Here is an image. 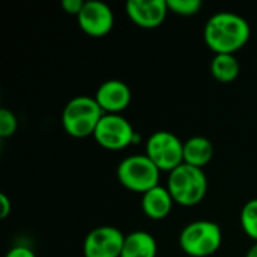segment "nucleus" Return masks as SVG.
<instances>
[{
	"mask_svg": "<svg viewBox=\"0 0 257 257\" xmlns=\"http://www.w3.org/2000/svg\"><path fill=\"white\" fill-rule=\"evenodd\" d=\"M223 241L217 223L199 220L187 224L179 235V245L188 257H209L218 251Z\"/></svg>",
	"mask_w": 257,
	"mask_h": 257,
	"instance_id": "4",
	"label": "nucleus"
},
{
	"mask_svg": "<svg viewBox=\"0 0 257 257\" xmlns=\"http://www.w3.org/2000/svg\"><path fill=\"white\" fill-rule=\"evenodd\" d=\"M241 224L244 232L257 242V199L244 205L241 211Z\"/></svg>",
	"mask_w": 257,
	"mask_h": 257,
	"instance_id": "16",
	"label": "nucleus"
},
{
	"mask_svg": "<svg viewBox=\"0 0 257 257\" xmlns=\"http://www.w3.org/2000/svg\"><path fill=\"white\" fill-rule=\"evenodd\" d=\"M105 113L99 107L95 96H75L63 108L62 125L65 131L77 139L95 134V130Z\"/></svg>",
	"mask_w": 257,
	"mask_h": 257,
	"instance_id": "2",
	"label": "nucleus"
},
{
	"mask_svg": "<svg viewBox=\"0 0 257 257\" xmlns=\"http://www.w3.org/2000/svg\"><path fill=\"white\" fill-rule=\"evenodd\" d=\"M241 71V65L235 54H215L211 62V74L221 83L233 81Z\"/></svg>",
	"mask_w": 257,
	"mask_h": 257,
	"instance_id": "15",
	"label": "nucleus"
},
{
	"mask_svg": "<svg viewBox=\"0 0 257 257\" xmlns=\"http://www.w3.org/2000/svg\"><path fill=\"white\" fill-rule=\"evenodd\" d=\"M80 29L90 36L107 35L114 24V15L111 8L99 0H89L84 3L81 12L77 17Z\"/></svg>",
	"mask_w": 257,
	"mask_h": 257,
	"instance_id": "9",
	"label": "nucleus"
},
{
	"mask_svg": "<svg viewBox=\"0 0 257 257\" xmlns=\"http://www.w3.org/2000/svg\"><path fill=\"white\" fill-rule=\"evenodd\" d=\"M155 238L143 230H136L125 236L120 257H157Z\"/></svg>",
	"mask_w": 257,
	"mask_h": 257,
	"instance_id": "14",
	"label": "nucleus"
},
{
	"mask_svg": "<svg viewBox=\"0 0 257 257\" xmlns=\"http://www.w3.org/2000/svg\"><path fill=\"white\" fill-rule=\"evenodd\" d=\"M203 38L215 54H235L250 38V24L235 12H217L205 24Z\"/></svg>",
	"mask_w": 257,
	"mask_h": 257,
	"instance_id": "1",
	"label": "nucleus"
},
{
	"mask_svg": "<svg viewBox=\"0 0 257 257\" xmlns=\"http://www.w3.org/2000/svg\"><path fill=\"white\" fill-rule=\"evenodd\" d=\"M125 235L113 226L93 229L84 239V257H120Z\"/></svg>",
	"mask_w": 257,
	"mask_h": 257,
	"instance_id": "8",
	"label": "nucleus"
},
{
	"mask_svg": "<svg viewBox=\"0 0 257 257\" xmlns=\"http://www.w3.org/2000/svg\"><path fill=\"white\" fill-rule=\"evenodd\" d=\"M173 202L170 191L166 187L157 185L143 194L142 209L151 220H164L170 214Z\"/></svg>",
	"mask_w": 257,
	"mask_h": 257,
	"instance_id": "12",
	"label": "nucleus"
},
{
	"mask_svg": "<svg viewBox=\"0 0 257 257\" xmlns=\"http://www.w3.org/2000/svg\"><path fill=\"white\" fill-rule=\"evenodd\" d=\"M84 3H86V2H83V0H63V2H62V8H63L68 14L77 15V17H78V14L81 12Z\"/></svg>",
	"mask_w": 257,
	"mask_h": 257,
	"instance_id": "19",
	"label": "nucleus"
},
{
	"mask_svg": "<svg viewBox=\"0 0 257 257\" xmlns=\"http://www.w3.org/2000/svg\"><path fill=\"white\" fill-rule=\"evenodd\" d=\"M5 257H36V254L24 245H17V247L11 248Z\"/></svg>",
	"mask_w": 257,
	"mask_h": 257,
	"instance_id": "20",
	"label": "nucleus"
},
{
	"mask_svg": "<svg viewBox=\"0 0 257 257\" xmlns=\"http://www.w3.org/2000/svg\"><path fill=\"white\" fill-rule=\"evenodd\" d=\"M160 169L148 155H131L122 160L117 166V179L119 182L137 193H146L158 185Z\"/></svg>",
	"mask_w": 257,
	"mask_h": 257,
	"instance_id": "5",
	"label": "nucleus"
},
{
	"mask_svg": "<svg viewBox=\"0 0 257 257\" xmlns=\"http://www.w3.org/2000/svg\"><path fill=\"white\" fill-rule=\"evenodd\" d=\"M17 126H18L17 116L8 108H2L0 110V137L8 139L14 136L17 131Z\"/></svg>",
	"mask_w": 257,
	"mask_h": 257,
	"instance_id": "18",
	"label": "nucleus"
},
{
	"mask_svg": "<svg viewBox=\"0 0 257 257\" xmlns=\"http://www.w3.org/2000/svg\"><path fill=\"white\" fill-rule=\"evenodd\" d=\"M245 257H257V242H254V244L250 247V250L247 251Z\"/></svg>",
	"mask_w": 257,
	"mask_h": 257,
	"instance_id": "22",
	"label": "nucleus"
},
{
	"mask_svg": "<svg viewBox=\"0 0 257 257\" xmlns=\"http://www.w3.org/2000/svg\"><path fill=\"white\" fill-rule=\"evenodd\" d=\"M214 155V146L209 139L194 136L184 143V163L203 169Z\"/></svg>",
	"mask_w": 257,
	"mask_h": 257,
	"instance_id": "13",
	"label": "nucleus"
},
{
	"mask_svg": "<svg viewBox=\"0 0 257 257\" xmlns=\"http://www.w3.org/2000/svg\"><path fill=\"white\" fill-rule=\"evenodd\" d=\"M167 6H169V11L178 15L190 17L200 11L202 2L200 0H167Z\"/></svg>",
	"mask_w": 257,
	"mask_h": 257,
	"instance_id": "17",
	"label": "nucleus"
},
{
	"mask_svg": "<svg viewBox=\"0 0 257 257\" xmlns=\"http://www.w3.org/2000/svg\"><path fill=\"white\" fill-rule=\"evenodd\" d=\"M95 99L105 114H119L130 105L131 90L120 80H107L98 87Z\"/></svg>",
	"mask_w": 257,
	"mask_h": 257,
	"instance_id": "11",
	"label": "nucleus"
},
{
	"mask_svg": "<svg viewBox=\"0 0 257 257\" xmlns=\"http://www.w3.org/2000/svg\"><path fill=\"white\" fill-rule=\"evenodd\" d=\"M0 206H2V218H6L8 215H9V212H11V202H9V199H8V196L5 194V193H2L0 194Z\"/></svg>",
	"mask_w": 257,
	"mask_h": 257,
	"instance_id": "21",
	"label": "nucleus"
},
{
	"mask_svg": "<svg viewBox=\"0 0 257 257\" xmlns=\"http://www.w3.org/2000/svg\"><path fill=\"white\" fill-rule=\"evenodd\" d=\"M130 20L143 29H155L167 17V0H128L125 5Z\"/></svg>",
	"mask_w": 257,
	"mask_h": 257,
	"instance_id": "10",
	"label": "nucleus"
},
{
	"mask_svg": "<svg viewBox=\"0 0 257 257\" xmlns=\"http://www.w3.org/2000/svg\"><path fill=\"white\" fill-rule=\"evenodd\" d=\"M167 190L176 203L182 206H194L206 196L208 178L203 169L184 163L169 173Z\"/></svg>",
	"mask_w": 257,
	"mask_h": 257,
	"instance_id": "3",
	"label": "nucleus"
},
{
	"mask_svg": "<svg viewBox=\"0 0 257 257\" xmlns=\"http://www.w3.org/2000/svg\"><path fill=\"white\" fill-rule=\"evenodd\" d=\"M146 155L161 172H173L184 164V143L169 131H157L146 142Z\"/></svg>",
	"mask_w": 257,
	"mask_h": 257,
	"instance_id": "6",
	"label": "nucleus"
},
{
	"mask_svg": "<svg viewBox=\"0 0 257 257\" xmlns=\"http://www.w3.org/2000/svg\"><path fill=\"white\" fill-rule=\"evenodd\" d=\"M96 143L108 151H120L130 146L136 133L133 125L120 114H104L93 134Z\"/></svg>",
	"mask_w": 257,
	"mask_h": 257,
	"instance_id": "7",
	"label": "nucleus"
}]
</instances>
